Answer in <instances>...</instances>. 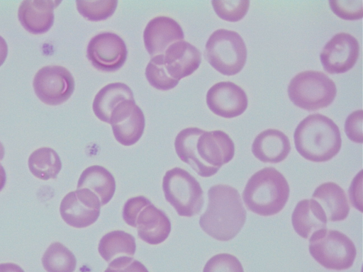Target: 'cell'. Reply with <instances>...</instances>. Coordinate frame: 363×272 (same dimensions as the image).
Returning <instances> with one entry per match:
<instances>
[{
    "label": "cell",
    "mask_w": 363,
    "mask_h": 272,
    "mask_svg": "<svg viewBox=\"0 0 363 272\" xmlns=\"http://www.w3.org/2000/svg\"><path fill=\"white\" fill-rule=\"evenodd\" d=\"M176 153L202 177L218 172L235 154V145L229 135L222 130L207 132L199 128L181 130L174 142Z\"/></svg>",
    "instance_id": "cell-1"
},
{
    "label": "cell",
    "mask_w": 363,
    "mask_h": 272,
    "mask_svg": "<svg viewBox=\"0 0 363 272\" xmlns=\"http://www.w3.org/2000/svg\"><path fill=\"white\" fill-rule=\"evenodd\" d=\"M208 206L199 219V225L207 234L219 241L234 238L243 227L246 210L237 189L217 184L208 191Z\"/></svg>",
    "instance_id": "cell-2"
},
{
    "label": "cell",
    "mask_w": 363,
    "mask_h": 272,
    "mask_svg": "<svg viewBox=\"0 0 363 272\" xmlns=\"http://www.w3.org/2000/svg\"><path fill=\"white\" fill-rule=\"evenodd\" d=\"M294 140L297 152L314 162L330 160L342 145L337 125L328 117L318 113L309 115L299 123Z\"/></svg>",
    "instance_id": "cell-3"
},
{
    "label": "cell",
    "mask_w": 363,
    "mask_h": 272,
    "mask_svg": "<svg viewBox=\"0 0 363 272\" xmlns=\"http://www.w3.org/2000/svg\"><path fill=\"white\" fill-rule=\"evenodd\" d=\"M289 192L283 174L274 167H264L247 181L242 199L249 210L259 215L271 216L284 208Z\"/></svg>",
    "instance_id": "cell-4"
},
{
    "label": "cell",
    "mask_w": 363,
    "mask_h": 272,
    "mask_svg": "<svg viewBox=\"0 0 363 272\" xmlns=\"http://www.w3.org/2000/svg\"><path fill=\"white\" fill-rule=\"evenodd\" d=\"M122 215L125 223L136 227L139 238L147 244H159L170 233L169 219L145 196L129 198L124 204Z\"/></svg>",
    "instance_id": "cell-5"
},
{
    "label": "cell",
    "mask_w": 363,
    "mask_h": 272,
    "mask_svg": "<svg viewBox=\"0 0 363 272\" xmlns=\"http://www.w3.org/2000/svg\"><path fill=\"white\" fill-rule=\"evenodd\" d=\"M336 94L335 82L320 71L301 72L291 79L288 86V95L291 102L307 110L328 106Z\"/></svg>",
    "instance_id": "cell-6"
},
{
    "label": "cell",
    "mask_w": 363,
    "mask_h": 272,
    "mask_svg": "<svg viewBox=\"0 0 363 272\" xmlns=\"http://www.w3.org/2000/svg\"><path fill=\"white\" fill-rule=\"evenodd\" d=\"M204 55L208 62L223 75L240 72L247 60V47L235 31L218 29L208 38Z\"/></svg>",
    "instance_id": "cell-7"
},
{
    "label": "cell",
    "mask_w": 363,
    "mask_h": 272,
    "mask_svg": "<svg viewBox=\"0 0 363 272\" xmlns=\"http://www.w3.org/2000/svg\"><path fill=\"white\" fill-rule=\"evenodd\" d=\"M309 252L323 267L345 270L354 261L357 251L353 242L345 234L333 230H322L309 239Z\"/></svg>",
    "instance_id": "cell-8"
},
{
    "label": "cell",
    "mask_w": 363,
    "mask_h": 272,
    "mask_svg": "<svg viewBox=\"0 0 363 272\" xmlns=\"http://www.w3.org/2000/svg\"><path fill=\"white\" fill-rule=\"evenodd\" d=\"M166 200L177 214L192 217L199 214L203 204V192L197 181L186 170L174 167L168 170L162 180Z\"/></svg>",
    "instance_id": "cell-9"
},
{
    "label": "cell",
    "mask_w": 363,
    "mask_h": 272,
    "mask_svg": "<svg viewBox=\"0 0 363 272\" xmlns=\"http://www.w3.org/2000/svg\"><path fill=\"white\" fill-rule=\"evenodd\" d=\"M74 79L70 72L59 65H48L35 74L33 86L44 103L57 106L67 101L74 91Z\"/></svg>",
    "instance_id": "cell-10"
},
{
    "label": "cell",
    "mask_w": 363,
    "mask_h": 272,
    "mask_svg": "<svg viewBox=\"0 0 363 272\" xmlns=\"http://www.w3.org/2000/svg\"><path fill=\"white\" fill-rule=\"evenodd\" d=\"M128 55L123 40L117 34L104 32L88 43L86 57L91 64L103 72H115L125 63Z\"/></svg>",
    "instance_id": "cell-11"
},
{
    "label": "cell",
    "mask_w": 363,
    "mask_h": 272,
    "mask_svg": "<svg viewBox=\"0 0 363 272\" xmlns=\"http://www.w3.org/2000/svg\"><path fill=\"white\" fill-rule=\"evenodd\" d=\"M100 209V200L94 193L86 188H79L62 198L60 212L68 225L84 228L97 220Z\"/></svg>",
    "instance_id": "cell-12"
},
{
    "label": "cell",
    "mask_w": 363,
    "mask_h": 272,
    "mask_svg": "<svg viewBox=\"0 0 363 272\" xmlns=\"http://www.w3.org/2000/svg\"><path fill=\"white\" fill-rule=\"evenodd\" d=\"M109 124L117 142L124 146H130L135 144L143 135L145 120L142 110L135 100L126 99L112 110Z\"/></svg>",
    "instance_id": "cell-13"
},
{
    "label": "cell",
    "mask_w": 363,
    "mask_h": 272,
    "mask_svg": "<svg viewBox=\"0 0 363 272\" xmlns=\"http://www.w3.org/2000/svg\"><path fill=\"white\" fill-rule=\"evenodd\" d=\"M359 45L352 35L340 33L324 46L320 55L324 69L330 74H342L351 69L359 57Z\"/></svg>",
    "instance_id": "cell-14"
},
{
    "label": "cell",
    "mask_w": 363,
    "mask_h": 272,
    "mask_svg": "<svg viewBox=\"0 0 363 272\" xmlns=\"http://www.w3.org/2000/svg\"><path fill=\"white\" fill-rule=\"evenodd\" d=\"M206 103L216 115L232 118L244 113L248 101L245 92L239 86L231 81H220L208 89Z\"/></svg>",
    "instance_id": "cell-15"
},
{
    "label": "cell",
    "mask_w": 363,
    "mask_h": 272,
    "mask_svg": "<svg viewBox=\"0 0 363 272\" xmlns=\"http://www.w3.org/2000/svg\"><path fill=\"white\" fill-rule=\"evenodd\" d=\"M184 38L180 25L172 18L164 16L150 20L143 32L145 47L152 57L163 54L169 46Z\"/></svg>",
    "instance_id": "cell-16"
},
{
    "label": "cell",
    "mask_w": 363,
    "mask_h": 272,
    "mask_svg": "<svg viewBox=\"0 0 363 272\" xmlns=\"http://www.w3.org/2000/svg\"><path fill=\"white\" fill-rule=\"evenodd\" d=\"M162 62L169 77L179 81L199 68L201 54L195 46L182 40L167 47L162 54Z\"/></svg>",
    "instance_id": "cell-17"
},
{
    "label": "cell",
    "mask_w": 363,
    "mask_h": 272,
    "mask_svg": "<svg viewBox=\"0 0 363 272\" xmlns=\"http://www.w3.org/2000/svg\"><path fill=\"white\" fill-rule=\"evenodd\" d=\"M60 3L61 1L51 0L23 1L18 10V21L30 33H45L52 26L54 8Z\"/></svg>",
    "instance_id": "cell-18"
},
{
    "label": "cell",
    "mask_w": 363,
    "mask_h": 272,
    "mask_svg": "<svg viewBox=\"0 0 363 272\" xmlns=\"http://www.w3.org/2000/svg\"><path fill=\"white\" fill-rule=\"evenodd\" d=\"M291 151L288 137L276 129H267L257 135L252 144L254 156L262 162L279 163Z\"/></svg>",
    "instance_id": "cell-19"
},
{
    "label": "cell",
    "mask_w": 363,
    "mask_h": 272,
    "mask_svg": "<svg viewBox=\"0 0 363 272\" xmlns=\"http://www.w3.org/2000/svg\"><path fill=\"white\" fill-rule=\"evenodd\" d=\"M327 221L322 207L313 199L299 201L291 215L294 230L304 239H310L315 233L327 229Z\"/></svg>",
    "instance_id": "cell-20"
},
{
    "label": "cell",
    "mask_w": 363,
    "mask_h": 272,
    "mask_svg": "<svg viewBox=\"0 0 363 272\" xmlns=\"http://www.w3.org/2000/svg\"><path fill=\"white\" fill-rule=\"evenodd\" d=\"M312 199L320 205L329 221L344 220L349 214L350 206L346 193L333 182H326L318 186Z\"/></svg>",
    "instance_id": "cell-21"
},
{
    "label": "cell",
    "mask_w": 363,
    "mask_h": 272,
    "mask_svg": "<svg viewBox=\"0 0 363 272\" xmlns=\"http://www.w3.org/2000/svg\"><path fill=\"white\" fill-rule=\"evenodd\" d=\"M86 188L99 199L101 206L107 204L116 190L113 176L104 167L94 165L85 169L78 180L77 188Z\"/></svg>",
    "instance_id": "cell-22"
},
{
    "label": "cell",
    "mask_w": 363,
    "mask_h": 272,
    "mask_svg": "<svg viewBox=\"0 0 363 272\" xmlns=\"http://www.w3.org/2000/svg\"><path fill=\"white\" fill-rule=\"evenodd\" d=\"M126 99H134L128 85L121 82L108 84L95 96L92 105L94 113L100 120L109 123L112 110Z\"/></svg>",
    "instance_id": "cell-23"
},
{
    "label": "cell",
    "mask_w": 363,
    "mask_h": 272,
    "mask_svg": "<svg viewBox=\"0 0 363 272\" xmlns=\"http://www.w3.org/2000/svg\"><path fill=\"white\" fill-rule=\"evenodd\" d=\"M135 249L133 236L122 230L108 232L102 237L98 246L99 254L108 263L120 256L133 257Z\"/></svg>",
    "instance_id": "cell-24"
},
{
    "label": "cell",
    "mask_w": 363,
    "mask_h": 272,
    "mask_svg": "<svg viewBox=\"0 0 363 272\" xmlns=\"http://www.w3.org/2000/svg\"><path fill=\"white\" fill-rule=\"evenodd\" d=\"M28 165L36 178L47 181L56 178L62 169V162L57 153L50 147H40L29 156Z\"/></svg>",
    "instance_id": "cell-25"
},
{
    "label": "cell",
    "mask_w": 363,
    "mask_h": 272,
    "mask_svg": "<svg viewBox=\"0 0 363 272\" xmlns=\"http://www.w3.org/2000/svg\"><path fill=\"white\" fill-rule=\"evenodd\" d=\"M42 264L47 272H74L77 259L68 248L56 242L52 243L44 252Z\"/></svg>",
    "instance_id": "cell-26"
},
{
    "label": "cell",
    "mask_w": 363,
    "mask_h": 272,
    "mask_svg": "<svg viewBox=\"0 0 363 272\" xmlns=\"http://www.w3.org/2000/svg\"><path fill=\"white\" fill-rule=\"evenodd\" d=\"M116 0L104 1H77V8L79 13L86 20L99 21L111 16L116 7Z\"/></svg>",
    "instance_id": "cell-27"
},
{
    "label": "cell",
    "mask_w": 363,
    "mask_h": 272,
    "mask_svg": "<svg viewBox=\"0 0 363 272\" xmlns=\"http://www.w3.org/2000/svg\"><path fill=\"white\" fill-rule=\"evenodd\" d=\"M145 76L152 86L162 91L173 89L179 81L168 75L163 65L162 54L152 57L146 67Z\"/></svg>",
    "instance_id": "cell-28"
},
{
    "label": "cell",
    "mask_w": 363,
    "mask_h": 272,
    "mask_svg": "<svg viewBox=\"0 0 363 272\" xmlns=\"http://www.w3.org/2000/svg\"><path fill=\"white\" fill-rule=\"evenodd\" d=\"M213 8L219 18L230 22H237L246 15L249 1H212Z\"/></svg>",
    "instance_id": "cell-29"
},
{
    "label": "cell",
    "mask_w": 363,
    "mask_h": 272,
    "mask_svg": "<svg viewBox=\"0 0 363 272\" xmlns=\"http://www.w3.org/2000/svg\"><path fill=\"white\" fill-rule=\"evenodd\" d=\"M203 272H244L238 259L230 254H219L206 264Z\"/></svg>",
    "instance_id": "cell-30"
},
{
    "label": "cell",
    "mask_w": 363,
    "mask_h": 272,
    "mask_svg": "<svg viewBox=\"0 0 363 272\" xmlns=\"http://www.w3.org/2000/svg\"><path fill=\"white\" fill-rule=\"evenodd\" d=\"M330 8L338 17L345 20H357L363 16V1H329Z\"/></svg>",
    "instance_id": "cell-31"
},
{
    "label": "cell",
    "mask_w": 363,
    "mask_h": 272,
    "mask_svg": "<svg viewBox=\"0 0 363 272\" xmlns=\"http://www.w3.org/2000/svg\"><path fill=\"white\" fill-rule=\"evenodd\" d=\"M104 272H148L139 261L130 256H120L111 261Z\"/></svg>",
    "instance_id": "cell-32"
},
{
    "label": "cell",
    "mask_w": 363,
    "mask_h": 272,
    "mask_svg": "<svg viewBox=\"0 0 363 272\" xmlns=\"http://www.w3.org/2000/svg\"><path fill=\"white\" fill-rule=\"evenodd\" d=\"M362 110H357L350 114L345 123V131L352 142L362 143Z\"/></svg>",
    "instance_id": "cell-33"
},
{
    "label": "cell",
    "mask_w": 363,
    "mask_h": 272,
    "mask_svg": "<svg viewBox=\"0 0 363 272\" xmlns=\"http://www.w3.org/2000/svg\"><path fill=\"white\" fill-rule=\"evenodd\" d=\"M0 272H25L23 269L14 263L0 264Z\"/></svg>",
    "instance_id": "cell-34"
},
{
    "label": "cell",
    "mask_w": 363,
    "mask_h": 272,
    "mask_svg": "<svg viewBox=\"0 0 363 272\" xmlns=\"http://www.w3.org/2000/svg\"><path fill=\"white\" fill-rule=\"evenodd\" d=\"M8 55V45L6 40L0 35V67L5 62Z\"/></svg>",
    "instance_id": "cell-35"
},
{
    "label": "cell",
    "mask_w": 363,
    "mask_h": 272,
    "mask_svg": "<svg viewBox=\"0 0 363 272\" xmlns=\"http://www.w3.org/2000/svg\"><path fill=\"white\" fill-rule=\"evenodd\" d=\"M6 181V175L4 168L0 164V191L4 188Z\"/></svg>",
    "instance_id": "cell-36"
},
{
    "label": "cell",
    "mask_w": 363,
    "mask_h": 272,
    "mask_svg": "<svg viewBox=\"0 0 363 272\" xmlns=\"http://www.w3.org/2000/svg\"><path fill=\"white\" fill-rule=\"evenodd\" d=\"M4 156V148L1 142H0V161L3 159Z\"/></svg>",
    "instance_id": "cell-37"
}]
</instances>
